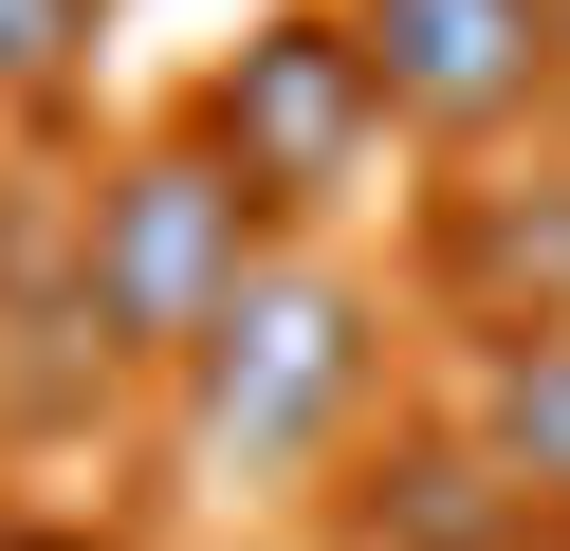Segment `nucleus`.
<instances>
[{"instance_id": "obj_1", "label": "nucleus", "mask_w": 570, "mask_h": 551, "mask_svg": "<svg viewBox=\"0 0 570 551\" xmlns=\"http://www.w3.org/2000/svg\"><path fill=\"white\" fill-rule=\"evenodd\" d=\"M239 294H258V184L222 147H148V166L92 184V239H75L92 350H203Z\"/></svg>"}, {"instance_id": "obj_2", "label": "nucleus", "mask_w": 570, "mask_h": 551, "mask_svg": "<svg viewBox=\"0 0 570 551\" xmlns=\"http://www.w3.org/2000/svg\"><path fill=\"white\" fill-rule=\"evenodd\" d=\"M350 367H368V313H350L332 276H258L222 331H203V404H185V441H203L222 478H276L295 441H332Z\"/></svg>"}, {"instance_id": "obj_3", "label": "nucleus", "mask_w": 570, "mask_h": 551, "mask_svg": "<svg viewBox=\"0 0 570 551\" xmlns=\"http://www.w3.org/2000/svg\"><path fill=\"white\" fill-rule=\"evenodd\" d=\"M368 129H386V73H368V37H350V19H258V37L222 56V92H203V147H222L258 203L350 184V166H368Z\"/></svg>"}, {"instance_id": "obj_4", "label": "nucleus", "mask_w": 570, "mask_h": 551, "mask_svg": "<svg viewBox=\"0 0 570 551\" xmlns=\"http://www.w3.org/2000/svg\"><path fill=\"white\" fill-rule=\"evenodd\" d=\"M350 37L405 129H515L570 56V0H350Z\"/></svg>"}, {"instance_id": "obj_5", "label": "nucleus", "mask_w": 570, "mask_h": 551, "mask_svg": "<svg viewBox=\"0 0 570 551\" xmlns=\"http://www.w3.org/2000/svg\"><path fill=\"white\" fill-rule=\"evenodd\" d=\"M460 257L515 294V350H533V331H570V166H552V184H497V203L460 220Z\"/></svg>"}, {"instance_id": "obj_6", "label": "nucleus", "mask_w": 570, "mask_h": 551, "mask_svg": "<svg viewBox=\"0 0 570 551\" xmlns=\"http://www.w3.org/2000/svg\"><path fill=\"white\" fill-rule=\"evenodd\" d=\"M497 478H515V514H570V331L497 367Z\"/></svg>"}, {"instance_id": "obj_7", "label": "nucleus", "mask_w": 570, "mask_h": 551, "mask_svg": "<svg viewBox=\"0 0 570 551\" xmlns=\"http://www.w3.org/2000/svg\"><path fill=\"white\" fill-rule=\"evenodd\" d=\"M497 514H515V478H497V460H405L386 533H405V551H497Z\"/></svg>"}, {"instance_id": "obj_8", "label": "nucleus", "mask_w": 570, "mask_h": 551, "mask_svg": "<svg viewBox=\"0 0 570 551\" xmlns=\"http://www.w3.org/2000/svg\"><path fill=\"white\" fill-rule=\"evenodd\" d=\"M111 56V0H0V92H75Z\"/></svg>"}]
</instances>
